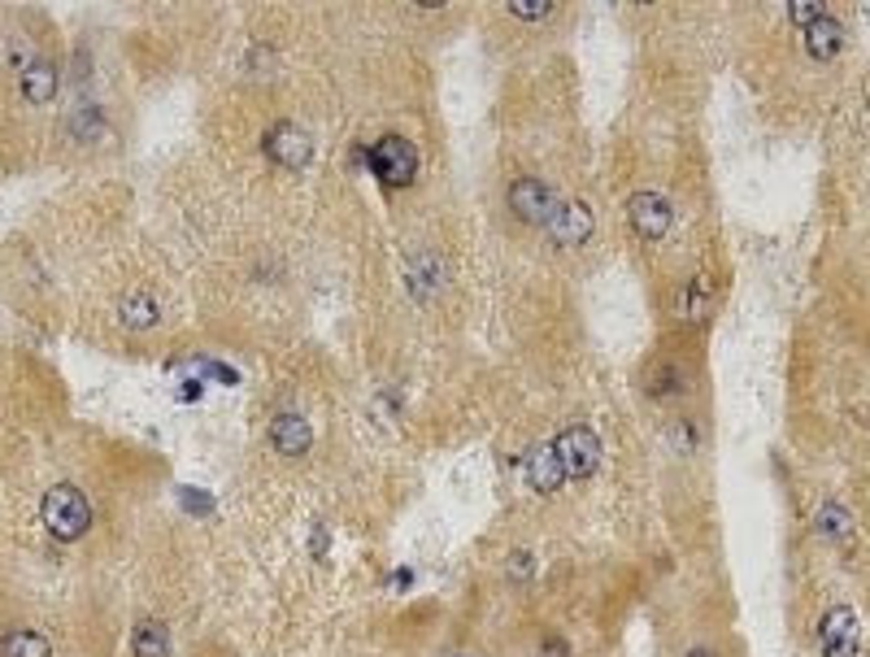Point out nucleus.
Masks as SVG:
<instances>
[{
    "mask_svg": "<svg viewBox=\"0 0 870 657\" xmlns=\"http://www.w3.org/2000/svg\"><path fill=\"white\" fill-rule=\"evenodd\" d=\"M0 657H53V640L35 627H13L0 636Z\"/></svg>",
    "mask_w": 870,
    "mask_h": 657,
    "instance_id": "obj_15",
    "label": "nucleus"
},
{
    "mask_svg": "<svg viewBox=\"0 0 870 657\" xmlns=\"http://www.w3.org/2000/svg\"><path fill=\"white\" fill-rule=\"evenodd\" d=\"M527 484H531V492H540V497H558V492L566 488V470H562L553 444H540V448L527 453Z\"/></svg>",
    "mask_w": 870,
    "mask_h": 657,
    "instance_id": "obj_9",
    "label": "nucleus"
},
{
    "mask_svg": "<svg viewBox=\"0 0 870 657\" xmlns=\"http://www.w3.org/2000/svg\"><path fill=\"white\" fill-rule=\"evenodd\" d=\"M558 201H562V197H558L544 179H513V183H509V192H506L509 214H513V219H522V222H540V226L553 219Z\"/></svg>",
    "mask_w": 870,
    "mask_h": 657,
    "instance_id": "obj_6",
    "label": "nucleus"
},
{
    "mask_svg": "<svg viewBox=\"0 0 870 657\" xmlns=\"http://www.w3.org/2000/svg\"><path fill=\"white\" fill-rule=\"evenodd\" d=\"M710 300H714V284H710V275H697V279L683 288V296L675 300V309H679V318H683V322H705Z\"/></svg>",
    "mask_w": 870,
    "mask_h": 657,
    "instance_id": "obj_16",
    "label": "nucleus"
},
{
    "mask_svg": "<svg viewBox=\"0 0 870 657\" xmlns=\"http://www.w3.org/2000/svg\"><path fill=\"white\" fill-rule=\"evenodd\" d=\"M823 13H827V4H823V0H788V18L797 22L800 31H805V27H814Z\"/></svg>",
    "mask_w": 870,
    "mask_h": 657,
    "instance_id": "obj_20",
    "label": "nucleus"
},
{
    "mask_svg": "<svg viewBox=\"0 0 870 657\" xmlns=\"http://www.w3.org/2000/svg\"><path fill=\"white\" fill-rule=\"evenodd\" d=\"M22 83V96H26V105H49L53 96H57V66H49V62H35L31 71L18 78Z\"/></svg>",
    "mask_w": 870,
    "mask_h": 657,
    "instance_id": "obj_17",
    "label": "nucleus"
},
{
    "mask_svg": "<svg viewBox=\"0 0 870 657\" xmlns=\"http://www.w3.org/2000/svg\"><path fill=\"white\" fill-rule=\"evenodd\" d=\"M170 649H174V636L161 618H140L131 627V654L136 657H170Z\"/></svg>",
    "mask_w": 870,
    "mask_h": 657,
    "instance_id": "obj_13",
    "label": "nucleus"
},
{
    "mask_svg": "<svg viewBox=\"0 0 870 657\" xmlns=\"http://www.w3.org/2000/svg\"><path fill=\"white\" fill-rule=\"evenodd\" d=\"M805 35V53L814 57V62H831V57H840V49H845V27L831 18V13H823L814 27H805L800 31Z\"/></svg>",
    "mask_w": 870,
    "mask_h": 657,
    "instance_id": "obj_11",
    "label": "nucleus"
},
{
    "mask_svg": "<svg viewBox=\"0 0 870 657\" xmlns=\"http://www.w3.org/2000/svg\"><path fill=\"white\" fill-rule=\"evenodd\" d=\"M553 453H558L566 479H587V475H596V470H601V457H605L601 436H596L592 427H583V423L562 427L558 439H553Z\"/></svg>",
    "mask_w": 870,
    "mask_h": 657,
    "instance_id": "obj_3",
    "label": "nucleus"
},
{
    "mask_svg": "<svg viewBox=\"0 0 870 657\" xmlns=\"http://www.w3.org/2000/svg\"><path fill=\"white\" fill-rule=\"evenodd\" d=\"M862 649V627L849 605H831L818 623V654L823 657H858Z\"/></svg>",
    "mask_w": 870,
    "mask_h": 657,
    "instance_id": "obj_4",
    "label": "nucleus"
},
{
    "mask_svg": "<svg viewBox=\"0 0 870 657\" xmlns=\"http://www.w3.org/2000/svg\"><path fill=\"white\" fill-rule=\"evenodd\" d=\"M262 152L275 166H284V170H305L314 161V136L305 127H296V123H275L266 131V140H262Z\"/></svg>",
    "mask_w": 870,
    "mask_h": 657,
    "instance_id": "obj_5",
    "label": "nucleus"
},
{
    "mask_svg": "<svg viewBox=\"0 0 870 657\" xmlns=\"http://www.w3.org/2000/svg\"><path fill=\"white\" fill-rule=\"evenodd\" d=\"M592 210H587V201H558V210H553V219L544 222V231L553 235V244H562V248H575L583 244L587 235H592Z\"/></svg>",
    "mask_w": 870,
    "mask_h": 657,
    "instance_id": "obj_8",
    "label": "nucleus"
},
{
    "mask_svg": "<svg viewBox=\"0 0 870 657\" xmlns=\"http://www.w3.org/2000/svg\"><path fill=\"white\" fill-rule=\"evenodd\" d=\"M270 444H275V453H284V457H305L309 448H314V427H309V418H300V414H275L270 418Z\"/></svg>",
    "mask_w": 870,
    "mask_h": 657,
    "instance_id": "obj_10",
    "label": "nucleus"
},
{
    "mask_svg": "<svg viewBox=\"0 0 870 657\" xmlns=\"http://www.w3.org/2000/svg\"><path fill=\"white\" fill-rule=\"evenodd\" d=\"M627 219H632V231L640 240H661L670 231V222H675V210H670V201L661 192H636L627 201Z\"/></svg>",
    "mask_w": 870,
    "mask_h": 657,
    "instance_id": "obj_7",
    "label": "nucleus"
},
{
    "mask_svg": "<svg viewBox=\"0 0 870 657\" xmlns=\"http://www.w3.org/2000/svg\"><path fill=\"white\" fill-rule=\"evenodd\" d=\"M40 518H44V531L62 544H74L92 531V506L74 484H53L40 501Z\"/></svg>",
    "mask_w": 870,
    "mask_h": 657,
    "instance_id": "obj_1",
    "label": "nucleus"
},
{
    "mask_svg": "<svg viewBox=\"0 0 870 657\" xmlns=\"http://www.w3.org/2000/svg\"><path fill=\"white\" fill-rule=\"evenodd\" d=\"M814 527H818V536H827L831 544H853V531H858L853 513L845 510L840 501H823V506H818V518H814Z\"/></svg>",
    "mask_w": 870,
    "mask_h": 657,
    "instance_id": "obj_14",
    "label": "nucleus"
},
{
    "mask_svg": "<svg viewBox=\"0 0 870 657\" xmlns=\"http://www.w3.org/2000/svg\"><path fill=\"white\" fill-rule=\"evenodd\" d=\"M509 18H518V22H540V18H549L558 4L553 0H506Z\"/></svg>",
    "mask_w": 870,
    "mask_h": 657,
    "instance_id": "obj_18",
    "label": "nucleus"
},
{
    "mask_svg": "<svg viewBox=\"0 0 870 657\" xmlns=\"http://www.w3.org/2000/svg\"><path fill=\"white\" fill-rule=\"evenodd\" d=\"M688 657H714V649H705V645H697V649H692V654Z\"/></svg>",
    "mask_w": 870,
    "mask_h": 657,
    "instance_id": "obj_22",
    "label": "nucleus"
},
{
    "mask_svg": "<svg viewBox=\"0 0 870 657\" xmlns=\"http://www.w3.org/2000/svg\"><path fill=\"white\" fill-rule=\"evenodd\" d=\"M365 166L383 188H410L418 179V148L405 136H383L379 145H370Z\"/></svg>",
    "mask_w": 870,
    "mask_h": 657,
    "instance_id": "obj_2",
    "label": "nucleus"
},
{
    "mask_svg": "<svg viewBox=\"0 0 870 657\" xmlns=\"http://www.w3.org/2000/svg\"><path fill=\"white\" fill-rule=\"evenodd\" d=\"M118 322H123L127 331H152V327L161 322L157 296L145 293V288H131V293L118 300Z\"/></svg>",
    "mask_w": 870,
    "mask_h": 657,
    "instance_id": "obj_12",
    "label": "nucleus"
},
{
    "mask_svg": "<svg viewBox=\"0 0 870 657\" xmlns=\"http://www.w3.org/2000/svg\"><path fill=\"white\" fill-rule=\"evenodd\" d=\"M675 388H679V374L675 370H657L652 374V396H670Z\"/></svg>",
    "mask_w": 870,
    "mask_h": 657,
    "instance_id": "obj_21",
    "label": "nucleus"
},
{
    "mask_svg": "<svg viewBox=\"0 0 870 657\" xmlns=\"http://www.w3.org/2000/svg\"><path fill=\"white\" fill-rule=\"evenodd\" d=\"M506 575L513 584H527V580H535V558L527 553V549H513L506 558Z\"/></svg>",
    "mask_w": 870,
    "mask_h": 657,
    "instance_id": "obj_19",
    "label": "nucleus"
}]
</instances>
